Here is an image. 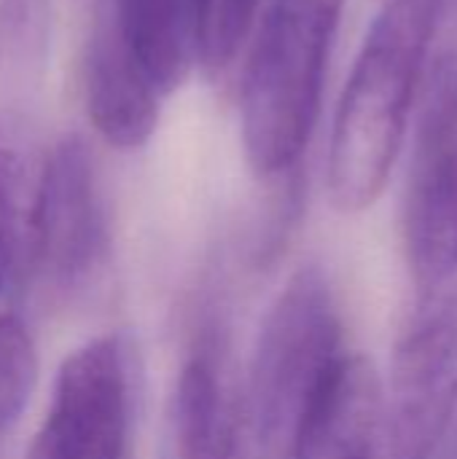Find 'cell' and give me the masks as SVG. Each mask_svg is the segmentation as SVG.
Instances as JSON below:
<instances>
[{"label":"cell","instance_id":"cell-1","mask_svg":"<svg viewBox=\"0 0 457 459\" xmlns=\"http://www.w3.org/2000/svg\"><path fill=\"white\" fill-rule=\"evenodd\" d=\"M434 24L436 0H385L374 19L331 129L329 194L337 210L361 212L382 196L423 89Z\"/></svg>","mask_w":457,"mask_h":459},{"label":"cell","instance_id":"cell-11","mask_svg":"<svg viewBox=\"0 0 457 459\" xmlns=\"http://www.w3.org/2000/svg\"><path fill=\"white\" fill-rule=\"evenodd\" d=\"M175 441L180 459H237L248 449L226 385L221 344L210 328L178 377Z\"/></svg>","mask_w":457,"mask_h":459},{"label":"cell","instance_id":"cell-14","mask_svg":"<svg viewBox=\"0 0 457 459\" xmlns=\"http://www.w3.org/2000/svg\"><path fill=\"white\" fill-rule=\"evenodd\" d=\"M38 382V350L30 325L13 315H0V438L24 414Z\"/></svg>","mask_w":457,"mask_h":459},{"label":"cell","instance_id":"cell-17","mask_svg":"<svg viewBox=\"0 0 457 459\" xmlns=\"http://www.w3.org/2000/svg\"><path fill=\"white\" fill-rule=\"evenodd\" d=\"M237 459H253V457H250V452L245 449V452H242V455H240V457H237Z\"/></svg>","mask_w":457,"mask_h":459},{"label":"cell","instance_id":"cell-12","mask_svg":"<svg viewBox=\"0 0 457 459\" xmlns=\"http://www.w3.org/2000/svg\"><path fill=\"white\" fill-rule=\"evenodd\" d=\"M105 5L164 97L202 62L205 0H108Z\"/></svg>","mask_w":457,"mask_h":459},{"label":"cell","instance_id":"cell-4","mask_svg":"<svg viewBox=\"0 0 457 459\" xmlns=\"http://www.w3.org/2000/svg\"><path fill=\"white\" fill-rule=\"evenodd\" d=\"M404 247L420 296L457 280V19L434 24L404 196Z\"/></svg>","mask_w":457,"mask_h":459},{"label":"cell","instance_id":"cell-16","mask_svg":"<svg viewBox=\"0 0 457 459\" xmlns=\"http://www.w3.org/2000/svg\"><path fill=\"white\" fill-rule=\"evenodd\" d=\"M5 282V272H3V264H0V285Z\"/></svg>","mask_w":457,"mask_h":459},{"label":"cell","instance_id":"cell-5","mask_svg":"<svg viewBox=\"0 0 457 459\" xmlns=\"http://www.w3.org/2000/svg\"><path fill=\"white\" fill-rule=\"evenodd\" d=\"M457 411V280L423 296L396 344L385 393L388 459H431Z\"/></svg>","mask_w":457,"mask_h":459},{"label":"cell","instance_id":"cell-8","mask_svg":"<svg viewBox=\"0 0 457 459\" xmlns=\"http://www.w3.org/2000/svg\"><path fill=\"white\" fill-rule=\"evenodd\" d=\"M81 89L86 116L108 145L135 151L156 132L164 94L129 51L108 5L100 8L83 48Z\"/></svg>","mask_w":457,"mask_h":459},{"label":"cell","instance_id":"cell-13","mask_svg":"<svg viewBox=\"0 0 457 459\" xmlns=\"http://www.w3.org/2000/svg\"><path fill=\"white\" fill-rule=\"evenodd\" d=\"M51 0H0V89L24 94L46 73Z\"/></svg>","mask_w":457,"mask_h":459},{"label":"cell","instance_id":"cell-10","mask_svg":"<svg viewBox=\"0 0 457 459\" xmlns=\"http://www.w3.org/2000/svg\"><path fill=\"white\" fill-rule=\"evenodd\" d=\"M48 148L16 110H0V264L5 282L27 288L38 277V221Z\"/></svg>","mask_w":457,"mask_h":459},{"label":"cell","instance_id":"cell-3","mask_svg":"<svg viewBox=\"0 0 457 459\" xmlns=\"http://www.w3.org/2000/svg\"><path fill=\"white\" fill-rule=\"evenodd\" d=\"M347 355L334 290L302 266L269 307L250 363V428L261 459H288L296 433Z\"/></svg>","mask_w":457,"mask_h":459},{"label":"cell","instance_id":"cell-2","mask_svg":"<svg viewBox=\"0 0 457 459\" xmlns=\"http://www.w3.org/2000/svg\"><path fill=\"white\" fill-rule=\"evenodd\" d=\"M345 0H269L240 97L242 148L259 178L288 175L312 137Z\"/></svg>","mask_w":457,"mask_h":459},{"label":"cell","instance_id":"cell-6","mask_svg":"<svg viewBox=\"0 0 457 459\" xmlns=\"http://www.w3.org/2000/svg\"><path fill=\"white\" fill-rule=\"evenodd\" d=\"M129 350L119 336H97L65 358L27 459H129Z\"/></svg>","mask_w":457,"mask_h":459},{"label":"cell","instance_id":"cell-9","mask_svg":"<svg viewBox=\"0 0 457 459\" xmlns=\"http://www.w3.org/2000/svg\"><path fill=\"white\" fill-rule=\"evenodd\" d=\"M385 393L374 366L347 352L310 406L288 459H380Z\"/></svg>","mask_w":457,"mask_h":459},{"label":"cell","instance_id":"cell-7","mask_svg":"<svg viewBox=\"0 0 457 459\" xmlns=\"http://www.w3.org/2000/svg\"><path fill=\"white\" fill-rule=\"evenodd\" d=\"M110 247L92 145L70 132L48 148L38 221V277L59 290L86 285Z\"/></svg>","mask_w":457,"mask_h":459},{"label":"cell","instance_id":"cell-15","mask_svg":"<svg viewBox=\"0 0 457 459\" xmlns=\"http://www.w3.org/2000/svg\"><path fill=\"white\" fill-rule=\"evenodd\" d=\"M261 0H205L202 67L210 75L224 73L248 40Z\"/></svg>","mask_w":457,"mask_h":459}]
</instances>
